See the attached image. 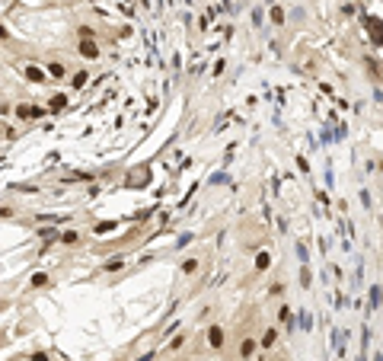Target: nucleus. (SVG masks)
Listing matches in <instances>:
<instances>
[{
  "instance_id": "nucleus-4",
  "label": "nucleus",
  "mask_w": 383,
  "mask_h": 361,
  "mask_svg": "<svg viewBox=\"0 0 383 361\" xmlns=\"http://www.w3.org/2000/svg\"><path fill=\"white\" fill-rule=\"evenodd\" d=\"M58 243H61V246H80V243H83V233L74 230V227H67V230H61Z\"/></svg>"
},
{
  "instance_id": "nucleus-1",
  "label": "nucleus",
  "mask_w": 383,
  "mask_h": 361,
  "mask_svg": "<svg viewBox=\"0 0 383 361\" xmlns=\"http://www.w3.org/2000/svg\"><path fill=\"white\" fill-rule=\"evenodd\" d=\"M23 77H26V83H36V86H42V83H48L51 77H48V70L45 67H39V64H23Z\"/></svg>"
},
{
  "instance_id": "nucleus-20",
  "label": "nucleus",
  "mask_w": 383,
  "mask_h": 361,
  "mask_svg": "<svg viewBox=\"0 0 383 361\" xmlns=\"http://www.w3.org/2000/svg\"><path fill=\"white\" fill-rule=\"evenodd\" d=\"M10 192H26V195H36L39 186H20V182H10Z\"/></svg>"
},
{
  "instance_id": "nucleus-24",
  "label": "nucleus",
  "mask_w": 383,
  "mask_h": 361,
  "mask_svg": "<svg viewBox=\"0 0 383 361\" xmlns=\"http://www.w3.org/2000/svg\"><path fill=\"white\" fill-rule=\"evenodd\" d=\"M361 205H364V211H370V208H373V198H370V192H367V189H361Z\"/></svg>"
},
{
  "instance_id": "nucleus-18",
  "label": "nucleus",
  "mask_w": 383,
  "mask_h": 361,
  "mask_svg": "<svg viewBox=\"0 0 383 361\" xmlns=\"http://www.w3.org/2000/svg\"><path fill=\"white\" fill-rule=\"evenodd\" d=\"M0 217H4V221H16V217H20V211H16L13 205H0Z\"/></svg>"
},
{
  "instance_id": "nucleus-22",
  "label": "nucleus",
  "mask_w": 383,
  "mask_h": 361,
  "mask_svg": "<svg viewBox=\"0 0 383 361\" xmlns=\"http://www.w3.org/2000/svg\"><path fill=\"white\" fill-rule=\"evenodd\" d=\"M77 35H80V39H96V29L93 26H77Z\"/></svg>"
},
{
  "instance_id": "nucleus-9",
  "label": "nucleus",
  "mask_w": 383,
  "mask_h": 361,
  "mask_svg": "<svg viewBox=\"0 0 383 361\" xmlns=\"http://www.w3.org/2000/svg\"><path fill=\"white\" fill-rule=\"evenodd\" d=\"M61 109H67V93H55L48 99V112H51V115H58Z\"/></svg>"
},
{
  "instance_id": "nucleus-25",
  "label": "nucleus",
  "mask_w": 383,
  "mask_h": 361,
  "mask_svg": "<svg viewBox=\"0 0 383 361\" xmlns=\"http://www.w3.org/2000/svg\"><path fill=\"white\" fill-rule=\"evenodd\" d=\"M310 281H313V275H310V269L303 266L300 269V288H310Z\"/></svg>"
},
{
  "instance_id": "nucleus-30",
  "label": "nucleus",
  "mask_w": 383,
  "mask_h": 361,
  "mask_svg": "<svg viewBox=\"0 0 383 361\" xmlns=\"http://www.w3.org/2000/svg\"><path fill=\"white\" fill-rule=\"evenodd\" d=\"M29 361H51L48 351H36V355H29Z\"/></svg>"
},
{
  "instance_id": "nucleus-34",
  "label": "nucleus",
  "mask_w": 383,
  "mask_h": 361,
  "mask_svg": "<svg viewBox=\"0 0 383 361\" xmlns=\"http://www.w3.org/2000/svg\"><path fill=\"white\" fill-rule=\"evenodd\" d=\"M256 361H268V358H256Z\"/></svg>"
},
{
  "instance_id": "nucleus-35",
  "label": "nucleus",
  "mask_w": 383,
  "mask_h": 361,
  "mask_svg": "<svg viewBox=\"0 0 383 361\" xmlns=\"http://www.w3.org/2000/svg\"><path fill=\"white\" fill-rule=\"evenodd\" d=\"M90 4H96V0H90Z\"/></svg>"
},
{
  "instance_id": "nucleus-3",
  "label": "nucleus",
  "mask_w": 383,
  "mask_h": 361,
  "mask_svg": "<svg viewBox=\"0 0 383 361\" xmlns=\"http://www.w3.org/2000/svg\"><path fill=\"white\" fill-rule=\"evenodd\" d=\"M205 336H208V345H211V348H217V351H221L224 345H227V332H224V326H208V332H205Z\"/></svg>"
},
{
  "instance_id": "nucleus-23",
  "label": "nucleus",
  "mask_w": 383,
  "mask_h": 361,
  "mask_svg": "<svg viewBox=\"0 0 383 361\" xmlns=\"http://www.w3.org/2000/svg\"><path fill=\"white\" fill-rule=\"evenodd\" d=\"M115 227H118V221H102V224H96L93 230L96 233H106V230H115Z\"/></svg>"
},
{
  "instance_id": "nucleus-10",
  "label": "nucleus",
  "mask_w": 383,
  "mask_h": 361,
  "mask_svg": "<svg viewBox=\"0 0 383 361\" xmlns=\"http://www.w3.org/2000/svg\"><path fill=\"white\" fill-rule=\"evenodd\" d=\"M128 266V256H112L109 262H102V272H121Z\"/></svg>"
},
{
  "instance_id": "nucleus-14",
  "label": "nucleus",
  "mask_w": 383,
  "mask_h": 361,
  "mask_svg": "<svg viewBox=\"0 0 383 361\" xmlns=\"http://www.w3.org/2000/svg\"><path fill=\"white\" fill-rule=\"evenodd\" d=\"M86 83H90V74H86V70H77V74L71 77V90H83Z\"/></svg>"
},
{
  "instance_id": "nucleus-11",
  "label": "nucleus",
  "mask_w": 383,
  "mask_h": 361,
  "mask_svg": "<svg viewBox=\"0 0 383 361\" xmlns=\"http://www.w3.org/2000/svg\"><path fill=\"white\" fill-rule=\"evenodd\" d=\"M198 269H202V259H195V256L182 259V266H179V272H182V275H195Z\"/></svg>"
},
{
  "instance_id": "nucleus-26",
  "label": "nucleus",
  "mask_w": 383,
  "mask_h": 361,
  "mask_svg": "<svg viewBox=\"0 0 383 361\" xmlns=\"http://www.w3.org/2000/svg\"><path fill=\"white\" fill-rule=\"evenodd\" d=\"M268 294H272V297H281V294H284V281H275V285L268 288Z\"/></svg>"
},
{
  "instance_id": "nucleus-13",
  "label": "nucleus",
  "mask_w": 383,
  "mask_h": 361,
  "mask_svg": "<svg viewBox=\"0 0 383 361\" xmlns=\"http://www.w3.org/2000/svg\"><path fill=\"white\" fill-rule=\"evenodd\" d=\"M185 342H188V332H176V336L166 342V351H179L182 345H185Z\"/></svg>"
},
{
  "instance_id": "nucleus-15",
  "label": "nucleus",
  "mask_w": 383,
  "mask_h": 361,
  "mask_svg": "<svg viewBox=\"0 0 383 361\" xmlns=\"http://www.w3.org/2000/svg\"><path fill=\"white\" fill-rule=\"evenodd\" d=\"M268 266H272V253H268V250L256 253V272H265Z\"/></svg>"
},
{
  "instance_id": "nucleus-7",
  "label": "nucleus",
  "mask_w": 383,
  "mask_h": 361,
  "mask_svg": "<svg viewBox=\"0 0 383 361\" xmlns=\"http://www.w3.org/2000/svg\"><path fill=\"white\" fill-rule=\"evenodd\" d=\"M275 342H278V329L275 326H268V329H262V336H259V348H275Z\"/></svg>"
},
{
  "instance_id": "nucleus-27",
  "label": "nucleus",
  "mask_w": 383,
  "mask_h": 361,
  "mask_svg": "<svg viewBox=\"0 0 383 361\" xmlns=\"http://www.w3.org/2000/svg\"><path fill=\"white\" fill-rule=\"evenodd\" d=\"M10 39H13V32L7 29V23H0V42H4V45H7V42H10Z\"/></svg>"
},
{
  "instance_id": "nucleus-19",
  "label": "nucleus",
  "mask_w": 383,
  "mask_h": 361,
  "mask_svg": "<svg viewBox=\"0 0 383 361\" xmlns=\"http://www.w3.org/2000/svg\"><path fill=\"white\" fill-rule=\"evenodd\" d=\"M294 250H297V259L303 262V266H307V262H310V253H307V243H303V240H297V243H294Z\"/></svg>"
},
{
  "instance_id": "nucleus-8",
  "label": "nucleus",
  "mask_w": 383,
  "mask_h": 361,
  "mask_svg": "<svg viewBox=\"0 0 383 361\" xmlns=\"http://www.w3.org/2000/svg\"><path fill=\"white\" fill-rule=\"evenodd\" d=\"M45 70H48V77H51V80H64V77H67V67L61 64V61H48Z\"/></svg>"
},
{
  "instance_id": "nucleus-33",
  "label": "nucleus",
  "mask_w": 383,
  "mask_h": 361,
  "mask_svg": "<svg viewBox=\"0 0 383 361\" xmlns=\"http://www.w3.org/2000/svg\"><path fill=\"white\" fill-rule=\"evenodd\" d=\"M373 361H383V355H380V351H377V355H373Z\"/></svg>"
},
{
  "instance_id": "nucleus-21",
  "label": "nucleus",
  "mask_w": 383,
  "mask_h": 361,
  "mask_svg": "<svg viewBox=\"0 0 383 361\" xmlns=\"http://www.w3.org/2000/svg\"><path fill=\"white\" fill-rule=\"evenodd\" d=\"M268 16H272L275 26H284V10H281V7H272V10H268Z\"/></svg>"
},
{
  "instance_id": "nucleus-17",
  "label": "nucleus",
  "mask_w": 383,
  "mask_h": 361,
  "mask_svg": "<svg viewBox=\"0 0 383 361\" xmlns=\"http://www.w3.org/2000/svg\"><path fill=\"white\" fill-rule=\"evenodd\" d=\"M61 230L58 227H39V240H58Z\"/></svg>"
},
{
  "instance_id": "nucleus-12",
  "label": "nucleus",
  "mask_w": 383,
  "mask_h": 361,
  "mask_svg": "<svg viewBox=\"0 0 383 361\" xmlns=\"http://www.w3.org/2000/svg\"><path fill=\"white\" fill-rule=\"evenodd\" d=\"M51 285V275L48 272H36V275L29 278V288H48Z\"/></svg>"
},
{
  "instance_id": "nucleus-6",
  "label": "nucleus",
  "mask_w": 383,
  "mask_h": 361,
  "mask_svg": "<svg viewBox=\"0 0 383 361\" xmlns=\"http://www.w3.org/2000/svg\"><path fill=\"white\" fill-rule=\"evenodd\" d=\"M256 348H259V339H252V336H246V339L240 342V348H237V351H240V358L246 361V358H252V355H256Z\"/></svg>"
},
{
  "instance_id": "nucleus-29",
  "label": "nucleus",
  "mask_w": 383,
  "mask_h": 361,
  "mask_svg": "<svg viewBox=\"0 0 383 361\" xmlns=\"http://www.w3.org/2000/svg\"><path fill=\"white\" fill-rule=\"evenodd\" d=\"M224 67H227V61H224V58H217V64L211 67V70H214V77H221V74H224Z\"/></svg>"
},
{
  "instance_id": "nucleus-28",
  "label": "nucleus",
  "mask_w": 383,
  "mask_h": 361,
  "mask_svg": "<svg viewBox=\"0 0 383 361\" xmlns=\"http://www.w3.org/2000/svg\"><path fill=\"white\" fill-rule=\"evenodd\" d=\"M10 112H13V105L7 102V99H0V118H7V115H10Z\"/></svg>"
},
{
  "instance_id": "nucleus-32",
  "label": "nucleus",
  "mask_w": 383,
  "mask_h": 361,
  "mask_svg": "<svg viewBox=\"0 0 383 361\" xmlns=\"http://www.w3.org/2000/svg\"><path fill=\"white\" fill-rule=\"evenodd\" d=\"M156 355H153V351H147V355H141V358H137V361H153Z\"/></svg>"
},
{
  "instance_id": "nucleus-31",
  "label": "nucleus",
  "mask_w": 383,
  "mask_h": 361,
  "mask_svg": "<svg viewBox=\"0 0 383 361\" xmlns=\"http://www.w3.org/2000/svg\"><path fill=\"white\" fill-rule=\"evenodd\" d=\"M300 329H303V332H307V329H310V313H307V310H303V313H300Z\"/></svg>"
},
{
  "instance_id": "nucleus-2",
  "label": "nucleus",
  "mask_w": 383,
  "mask_h": 361,
  "mask_svg": "<svg viewBox=\"0 0 383 361\" xmlns=\"http://www.w3.org/2000/svg\"><path fill=\"white\" fill-rule=\"evenodd\" d=\"M77 51H80L83 61H99V58H102V51H99V45H96V39H80Z\"/></svg>"
},
{
  "instance_id": "nucleus-5",
  "label": "nucleus",
  "mask_w": 383,
  "mask_h": 361,
  "mask_svg": "<svg viewBox=\"0 0 383 361\" xmlns=\"http://www.w3.org/2000/svg\"><path fill=\"white\" fill-rule=\"evenodd\" d=\"M13 115L23 118V122H32V118H36V102H20V105H13Z\"/></svg>"
},
{
  "instance_id": "nucleus-16",
  "label": "nucleus",
  "mask_w": 383,
  "mask_h": 361,
  "mask_svg": "<svg viewBox=\"0 0 383 361\" xmlns=\"http://www.w3.org/2000/svg\"><path fill=\"white\" fill-rule=\"evenodd\" d=\"M380 301H383V297H380V288L373 285V288H370V294H367V310H377Z\"/></svg>"
}]
</instances>
